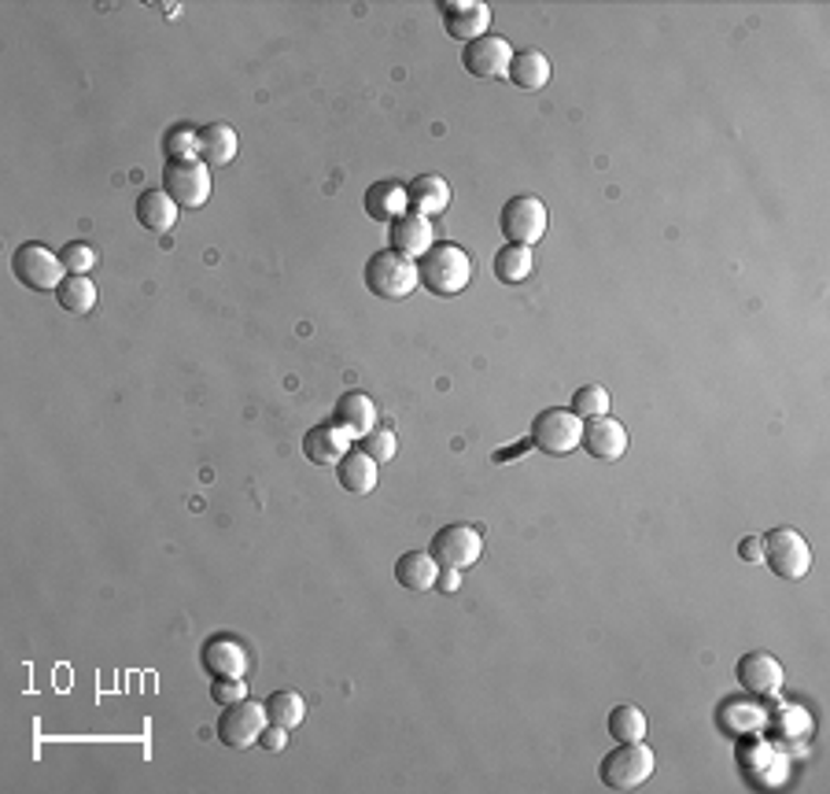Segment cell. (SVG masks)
Segmentation results:
<instances>
[{
	"mask_svg": "<svg viewBox=\"0 0 830 794\" xmlns=\"http://www.w3.org/2000/svg\"><path fill=\"white\" fill-rule=\"evenodd\" d=\"M473 281V259L469 251L458 245H432L425 256L417 259V285L432 296H458L469 289Z\"/></svg>",
	"mask_w": 830,
	"mask_h": 794,
	"instance_id": "1",
	"label": "cell"
},
{
	"mask_svg": "<svg viewBox=\"0 0 830 794\" xmlns=\"http://www.w3.org/2000/svg\"><path fill=\"white\" fill-rule=\"evenodd\" d=\"M653 769H657V757H653V750L635 739V743H616V750H609L602 757V765H598V780L605 783L609 791H631V787H642Z\"/></svg>",
	"mask_w": 830,
	"mask_h": 794,
	"instance_id": "2",
	"label": "cell"
},
{
	"mask_svg": "<svg viewBox=\"0 0 830 794\" xmlns=\"http://www.w3.org/2000/svg\"><path fill=\"white\" fill-rule=\"evenodd\" d=\"M365 289L381 296V300H406L417 289V262L398 256L392 248L373 251L370 262H365Z\"/></svg>",
	"mask_w": 830,
	"mask_h": 794,
	"instance_id": "3",
	"label": "cell"
},
{
	"mask_svg": "<svg viewBox=\"0 0 830 794\" xmlns=\"http://www.w3.org/2000/svg\"><path fill=\"white\" fill-rule=\"evenodd\" d=\"M580 436H583V417H575L572 411H564V406H547V411H539L536 422H531V444L550 458L572 455V451L580 447Z\"/></svg>",
	"mask_w": 830,
	"mask_h": 794,
	"instance_id": "4",
	"label": "cell"
},
{
	"mask_svg": "<svg viewBox=\"0 0 830 794\" xmlns=\"http://www.w3.org/2000/svg\"><path fill=\"white\" fill-rule=\"evenodd\" d=\"M63 259L55 256L52 248L38 245V240H30V245H19L15 256H11V274H15V281L22 289H33V292H55L63 285Z\"/></svg>",
	"mask_w": 830,
	"mask_h": 794,
	"instance_id": "5",
	"label": "cell"
},
{
	"mask_svg": "<svg viewBox=\"0 0 830 794\" xmlns=\"http://www.w3.org/2000/svg\"><path fill=\"white\" fill-rule=\"evenodd\" d=\"M547 223H550L547 204H542L539 196H531V193L509 196L502 215H498V226H502L509 245H525V248L539 245L542 234H547Z\"/></svg>",
	"mask_w": 830,
	"mask_h": 794,
	"instance_id": "6",
	"label": "cell"
},
{
	"mask_svg": "<svg viewBox=\"0 0 830 794\" xmlns=\"http://www.w3.org/2000/svg\"><path fill=\"white\" fill-rule=\"evenodd\" d=\"M764 561L771 566L775 577L805 580L808 569H812V547L797 528H771L764 536Z\"/></svg>",
	"mask_w": 830,
	"mask_h": 794,
	"instance_id": "7",
	"label": "cell"
},
{
	"mask_svg": "<svg viewBox=\"0 0 830 794\" xmlns=\"http://www.w3.org/2000/svg\"><path fill=\"white\" fill-rule=\"evenodd\" d=\"M163 193H170V200L185 212H196L210 200V167L204 159H166Z\"/></svg>",
	"mask_w": 830,
	"mask_h": 794,
	"instance_id": "8",
	"label": "cell"
},
{
	"mask_svg": "<svg viewBox=\"0 0 830 794\" xmlns=\"http://www.w3.org/2000/svg\"><path fill=\"white\" fill-rule=\"evenodd\" d=\"M266 724H270V716H266V705L251 702V699H240V702H232V705H226V710H221V716H218V739H221V746H229V750H248V746L259 743V735H262Z\"/></svg>",
	"mask_w": 830,
	"mask_h": 794,
	"instance_id": "9",
	"label": "cell"
},
{
	"mask_svg": "<svg viewBox=\"0 0 830 794\" xmlns=\"http://www.w3.org/2000/svg\"><path fill=\"white\" fill-rule=\"evenodd\" d=\"M428 555L439 561V569H469L484 555V539L473 525H447L432 536Z\"/></svg>",
	"mask_w": 830,
	"mask_h": 794,
	"instance_id": "10",
	"label": "cell"
},
{
	"mask_svg": "<svg viewBox=\"0 0 830 794\" xmlns=\"http://www.w3.org/2000/svg\"><path fill=\"white\" fill-rule=\"evenodd\" d=\"M509 60H513V45L498 34H484L461 49V68L473 79H506Z\"/></svg>",
	"mask_w": 830,
	"mask_h": 794,
	"instance_id": "11",
	"label": "cell"
},
{
	"mask_svg": "<svg viewBox=\"0 0 830 794\" xmlns=\"http://www.w3.org/2000/svg\"><path fill=\"white\" fill-rule=\"evenodd\" d=\"M439 12H443V27L454 41H476L487 34L491 27V8L480 4V0H439Z\"/></svg>",
	"mask_w": 830,
	"mask_h": 794,
	"instance_id": "12",
	"label": "cell"
},
{
	"mask_svg": "<svg viewBox=\"0 0 830 794\" xmlns=\"http://www.w3.org/2000/svg\"><path fill=\"white\" fill-rule=\"evenodd\" d=\"M735 672H738L741 691L757 694V699H775V694L782 691V680H786V672H782V666H779V658L764 654V650H753V654H741Z\"/></svg>",
	"mask_w": 830,
	"mask_h": 794,
	"instance_id": "13",
	"label": "cell"
},
{
	"mask_svg": "<svg viewBox=\"0 0 830 794\" xmlns=\"http://www.w3.org/2000/svg\"><path fill=\"white\" fill-rule=\"evenodd\" d=\"M580 447H583L591 458L616 462V458H624V451H627V429L620 425V422H613L609 414H602V417H587V422H583V436H580Z\"/></svg>",
	"mask_w": 830,
	"mask_h": 794,
	"instance_id": "14",
	"label": "cell"
},
{
	"mask_svg": "<svg viewBox=\"0 0 830 794\" xmlns=\"http://www.w3.org/2000/svg\"><path fill=\"white\" fill-rule=\"evenodd\" d=\"M387 248L417 262L432 248V223H428L425 215H417V212L398 215L395 223L387 226Z\"/></svg>",
	"mask_w": 830,
	"mask_h": 794,
	"instance_id": "15",
	"label": "cell"
},
{
	"mask_svg": "<svg viewBox=\"0 0 830 794\" xmlns=\"http://www.w3.org/2000/svg\"><path fill=\"white\" fill-rule=\"evenodd\" d=\"M351 433L340 429L336 422H321L303 436V455L314 462V466H336V462L351 451Z\"/></svg>",
	"mask_w": 830,
	"mask_h": 794,
	"instance_id": "16",
	"label": "cell"
},
{
	"mask_svg": "<svg viewBox=\"0 0 830 794\" xmlns=\"http://www.w3.org/2000/svg\"><path fill=\"white\" fill-rule=\"evenodd\" d=\"M204 669L210 677H243L251 669L248 647L232 636H215L204 643Z\"/></svg>",
	"mask_w": 830,
	"mask_h": 794,
	"instance_id": "17",
	"label": "cell"
},
{
	"mask_svg": "<svg viewBox=\"0 0 830 794\" xmlns=\"http://www.w3.org/2000/svg\"><path fill=\"white\" fill-rule=\"evenodd\" d=\"M450 204V185L447 178H439V174H417L414 182L406 185V207L417 215H443Z\"/></svg>",
	"mask_w": 830,
	"mask_h": 794,
	"instance_id": "18",
	"label": "cell"
},
{
	"mask_svg": "<svg viewBox=\"0 0 830 794\" xmlns=\"http://www.w3.org/2000/svg\"><path fill=\"white\" fill-rule=\"evenodd\" d=\"M240 156V134L229 123H210L199 130V159L207 167H229Z\"/></svg>",
	"mask_w": 830,
	"mask_h": 794,
	"instance_id": "19",
	"label": "cell"
},
{
	"mask_svg": "<svg viewBox=\"0 0 830 794\" xmlns=\"http://www.w3.org/2000/svg\"><path fill=\"white\" fill-rule=\"evenodd\" d=\"M376 477H381V466L365 455V451H347L340 462H336V481H340V488L343 492H351V495H370L373 488H376Z\"/></svg>",
	"mask_w": 830,
	"mask_h": 794,
	"instance_id": "20",
	"label": "cell"
},
{
	"mask_svg": "<svg viewBox=\"0 0 830 794\" xmlns=\"http://www.w3.org/2000/svg\"><path fill=\"white\" fill-rule=\"evenodd\" d=\"M406 185L398 182H373L370 189H365V215L373 218V223H387L392 226L398 215H406Z\"/></svg>",
	"mask_w": 830,
	"mask_h": 794,
	"instance_id": "21",
	"label": "cell"
},
{
	"mask_svg": "<svg viewBox=\"0 0 830 794\" xmlns=\"http://www.w3.org/2000/svg\"><path fill=\"white\" fill-rule=\"evenodd\" d=\"M332 422L340 429H347L351 436H365L376 429V403L370 400L365 392H347L336 400V414H332Z\"/></svg>",
	"mask_w": 830,
	"mask_h": 794,
	"instance_id": "22",
	"label": "cell"
},
{
	"mask_svg": "<svg viewBox=\"0 0 830 794\" xmlns=\"http://www.w3.org/2000/svg\"><path fill=\"white\" fill-rule=\"evenodd\" d=\"M395 580L403 584L406 591H428L436 588L439 580V561L428 555V550H406L395 561Z\"/></svg>",
	"mask_w": 830,
	"mask_h": 794,
	"instance_id": "23",
	"label": "cell"
},
{
	"mask_svg": "<svg viewBox=\"0 0 830 794\" xmlns=\"http://www.w3.org/2000/svg\"><path fill=\"white\" fill-rule=\"evenodd\" d=\"M177 212H181V207H177L170 200V193H163V189H144L137 196V223L144 229H152V234H166V229H174Z\"/></svg>",
	"mask_w": 830,
	"mask_h": 794,
	"instance_id": "24",
	"label": "cell"
},
{
	"mask_svg": "<svg viewBox=\"0 0 830 794\" xmlns=\"http://www.w3.org/2000/svg\"><path fill=\"white\" fill-rule=\"evenodd\" d=\"M506 79L517 85V90H528L536 93L542 85L550 82V60L542 56L539 49H525V52H513V60H509V71Z\"/></svg>",
	"mask_w": 830,
	"mask_h": 794,
	"instance_id": "25",
	"label": "cell"
},
{
	"mask_svg": "<svg viewBox=\"0 0 830 794\" xmlns=\"http://www.w3.org/2000/svg\"><path fill=\"white\" fill-rule=\"evenodd\" d=\"M531 270H536V251L525 245H502V251L495 256V278L502 285L528 281Z\"/></svg>",
	"mask_w": 830,
	"mask_h": 794,
	"instance_id": "26",
	"label": "cell"
},
{
	"mask_svg": "<svg viewBox=\"0 0 830 794\" xmlns=\"http://www.w3.org/2000/svg\"><path fill=\"white\" fill-rule=\"evenodd\" d=\"M55 300H60L63 311L71 314H89L96 307V285L85 278V274H66L63 285L55 289Z\"/></svg>",
	"mask_w": 830,
	"mask_h": 794,
	"instance_id": "27",
	"label": "cell"
},
{
	"mask_svg": "<svg viewBox=\"0 0 830 794\" xmlns=\"http://www.w3.org/2000/svg\"><path fill=\"white\" fill-rule=\"evenodd\" d=\"M609 735H613L616 743H635V739H646V713H642L639 705H631V702L613 705V713H609Z\"/></svg>",
	"mask_w": 830,
	"mask_h": 794,
	"instance_id": "28",
	"label": "cell"
},
{
	"mask_svg": "<svg viewBox=\"0 0 830 794\" xmlns=\"http://www.w3.org/2000/svg\"><path fill=\"white\" fill-rule=\"evenodd\" d=\"M266 716H270V724H281L292 732L295 724H303L307 716V702L303 694L295 691H273L270 699H266Z\"/></svg>",
	"mask_w": 830,
	"mask_h": 794,
	"instance_id": "29",
	"label": "cell"
},
{
	"mask_svg": "<svg viewBox=\"0 0 830 794\" xmlns=\"http://www.w3.org/2000/svg\"><path fill=\"white\" fill-rule=\"evenodd\" d=\"M166 159H199V130L193 126H170L163 137Z\"/></svg>",
	"mask_w": 830,
	"mask_h": 794,
	"instance_id": "30",
	"label": "cell"
},
{
	"mask_svg": "<svg viewBox=\"0 0 830 794\" xmlns=\"http://www.w3.org/2000/svg\"><path fill=\"white\" fill-rule=\"evenodd\" d=\"M609 392L602 389V384H583V389H575V395H572V406L569 411L575 414V417H602V414H609Z\"/></svg>",
	"mask_w": 830,
	"mask_h": 794,
	"instance_id": "31",
	"label": "cell"
},
{
	"mask_svg": "<svg viewBox=\"0 0 830 794\" xmlns=\"http://www.w3.org/2000/svg\"><path fill=\"white\" fill-rule=\"evenodd\" d=\"M359 451H365V455H370L376 466H381V462H392L395 458L398 440H395L392 429H373V433H365L359 440Z\"/></svg>",
	"mask_w": 830,
	"mask_h": 794,
	"instance_id": "32",
	"label": "cell"
},
{
	"mask_svg": "<svg viewBox=\"0 0 830 794\" xmlns=\"http://www.w3.org/2000/svg\"><path fill=\"white\" fill-rule=\"evenodd\" d=\"M60 259H63L66 274H89V270L96 267L100 256H96L93 245H85V240H71V245H63Z\"/></svg>",
	"mask_w": 830,
	"mask_h": 794,
	"instance_id": "33",
	"label": "cell"
},
{
	"mask_svg": "<svg viewBox=\"0 0 830 794\" xmlns=\"http://www.w3.org/2000/svg\"><path fill=\"white\" fill-rule=\"evenodd\" d=\"M210 699L221 702V705H232V702L248 699V683H243V677H215V683H210Z\"/></svg>",
	"mask_w": 830,
	"mask_h": 794,
	"instance_id": "34",
	"label": "cell"
},
{
	"mask_svg": "<svg viewBox=\"0 0 830 794\" xmlns=\"http://www.w3.org/2000/svg\"><path fill=\"white\" fill-rule=\"evenodd\" d=\"M259 746L266 750V754H281V750L288 746V728H281V724H266L262 735H259Z\"/></svg>",
	"mask_w": 830,
	"mask_h": 794,
	"instance_id": "35",
	"label": "cell"
},
{
	"mask_svg": "<svg viewBox=\"0 0 830 794\" xmlns=\"http://www.w3.org/2000/svg\"><path fill=\"white\" fill-rule=\"evenodd\" d=\"M779 732L782 735H801V732H808V716L801 710H782Z\"/></svg>",
	"mask_w": 830,
	"mask_h": 794,
	"instance_id": "36",
	"label": "cell"
},
{
	"mask_svg": "<svg viewBox=\"0 0 830 794\" xmlns=\"http://www.w3.org/2000/svg\"><path fill=\"white\" fill-rule=\"evenodd\" d=\"M738 555L746 561H764V536H746L738 544Z\"/></svg>",
	"mask_w": 830,
	"mask_h": 794,
	"instance_id": "37",
	"label": "cell"
},
{
	"mask_svg": "<svg viewBox=\"0 0 830 794\" xmlns=\"http://www.w3.org/2000/svg\"><path fill=\"white\" fill-rule=\"evenodd\" d=\"M436 588H439V591H458V588H461V569H439Z\"/></svg>",
	"mask_w": 830,
	"mask_h": 794,
	"instance_id": "38",
	"label": "cell"
}]
</instances>
